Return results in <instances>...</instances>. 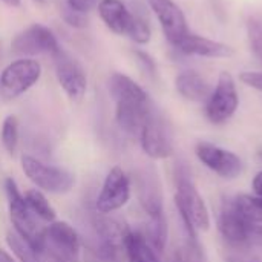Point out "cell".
<instances>
[{
    "mask_svg": "<svg viewBox=\"0 0 262 262\" xmlns=\"http://www.w3.org/2000/svg\"><path fill=\"white\" fill-rule=\"evenodd\" d=\"M175 204L186 230V236L196 238V230L210 229V215L204 198L198 192L189 166L183 161L175 164Z\"/></svg>",
    "mask_w": 262,
    "mask_h": 262,
    "instance_id": "cell-1",
    "label": "cell"
},
{
    "mask_svg": "<svg viewBox=\"0 0 262 262\" xmlns=\"http://www.w3.org/2000/svg\"><path fill=\"white\" fill-rule=\"evenodd\" d=\"M20 163L28 180L41 192L63 195L71 192L75 186L74 173L63 167L46 164L31 155H21Z\"/></svg>",
    "mask_w": 262,
    "mask_h": 262,
    "instance_id": "cell-2",
    "label": "cell"
},
{
    "mask_svg": "<svg viewBox=\"0 0 262 262\" xmlns=\"http://www.w3.org/2000/svg\"><path fill=\"white\" fill-rule=\"evenodd\" d=\"M5 192L8 198L9 218L14 230L38 250L41 247L45 227L40 226L38 218L26 206L23 193L18 190V186L12 178L5 180Z\"/></svg>",
    "mask_w": 262,
    "mask_h": 262,
    "instance_id": "cell-3",
    "label": "cell"
},
{
    "mask_svg": "<svg viewBox=\"0 0 262 262\" xmlns=\"http://www.w3.org/2000/svg\"><path fill=\"white\" fill-rule=\"evenodd\" d=\"M41 77V64L34 58H18L6 64L0 72V95L14 100L28 92Z\"/></svg>",
    "mask_w": 262,
    "mask_h": 262,
    "instance_id": "cell-4",
    "label": "cell"
},
{
    "mask_svg": "<svg viewBox=\"0 0 262 262\" xmlns=\"http://www.w3.org/2000/svg\"><path fill=\"white\" fill-rule=\"evenodd\" d=\"M63 262L80 261V236L66 221H52L45 227L41 247Z\"/></svg>",
    "mask_w": 262,
    "mask_h": 262,
    "instance_id": "cell-5",
    "label": "cell"
},
{
    "mask_svg": "<svg viewBox=\"0 0 262 262\" xmlns=\"http://www.w3.org/2000/svg\"><path fill=\"white\" fill-rule=\"evenodd\" d=\"M140 143L147 157L152 160H166L173 154V135L167 121L152 111L140 135Z\"/></svg>",
    "mask_w": 262,
    "mask_h": 262,
    "instance_id": "cell-6",
    "label": "cell"
},
{
    "mask_svg": "<svg viewBox=\"0 0 262 262\" xmlns=\"http://www.w3.org/2000/svg\"><path fill=\"white\" fill-rule=\"evenodd\" d=\"M130 200V181L126 172L115 166L112 167L101 186V190L95 201V209L101 215L114 213L123 209Z\"/></svg>",
    "mask_w": 262,
    "mask_h": 262,
    "instance_id": "cell-7",
    "label": "cell"
},
{
    "mask_svg": "<svg viewBox=\"0 0 262 262\" xmlns=\"http://www.w3.org/2000/svg\"><path fill=\"white\" fill-rule=\"evenodd\" d=\"M238 104H239V97L232 74L221 72L216 88L210 94L206 104V115L209 121L213 124L226 123L236 112Z\"/></svg>",
    "mask_w": 262,
    "mask_h": 262,
    "instance_id": "cell-8",
    "label": "cell"
},
{
    "mask_svg": "<svg viewBox=\"0 0 262 262\" xmlns=\"http://www.w3.org/2000/svg\"><path fill=\"white\" fill-rule=\"evenodd\" d=\"M218 229L224 241H227L230 246L241 247L255 243L256 226L244 218V215L235 206L233 198L223 203L218 215Z\"/></svg>",
    "mask_w": 262,
    "mask_h": 262,
    "instance_id": "cell-9",
    "label": "cell"
},
{
    "mask_svg": "<svg viewBox=\"0 0 262 262\" xmlns=\"http://www.w3.org/2000/svg\"><path fill=\"white\" fill-rule=\"evenodd\" d=\"M58 84L72 101H81L88 91V77L83 66L66 51L60 49L54 57Z\"/></svg>",
    "mask_w": 262,
    "mask_h": 262,
    "instance_id": "cell-10",
    "label": "cell"
},
{
    "mask_svg": "<svg viewBox=\"0 0 262 262\" xmlns=\"http://www.w3.org/2000/svg\"><path fill=\"white\" fill-rule=\"evenodd\" d=\"M198 160L212 172L226 180H233L243 172V160L232 150L223 149L216 144L200 141L195 147Z\"/></svg>",
    "mask_w": 262,
    "mask_h": 262,
    "instance_id": "cell-11",
    "label": "cell"
},
{
    "mask_svg": "<svg viewBox=\"0 0 262 262\" xmlns=\"http://www.w3.org/2000/svg\"><path fill=\"white\" fill-rule=\"evenodd\" d=\"M11 48L15 54L21 55L49 54L52 57L61 49L54 32L38 23H34L20 34H17L11 43Z\"/></svg>",
    "mask_w": 262,
    "mask_h": 262,
    "instance_id": "cell-12",
    "label": "cell"
},
{
    "mask_svg": "<svg viewBox=\"0 0 262 262\" xmlns=\"http://www.w3.org/2000/svg\"><path fill=\"white\" fill-rule=\"evenodd\" d=\"M149 5L163 28L166 38L177 48L180 41L190 32L183 11L173 0H149Z\"/></svg>",
    "mask_w": 262,
    "mask_h": 262,
    "instance_id": "cell-13",
    "label": "cell"
},
{
    "mask_svg": "<svg viewBox=\"0 0 262 262\" xmlns=\"http://www.w3.org/2000/svg\"><path fill=\"white\" fill-rule=\"evenodd\" d=\"M137 195L143 210L147 213L149 218L164 215L161 183L154 169H144L137 177Z\"/></svg>",
    "mask_w": 262,
    "mask_h": 262,
    "instance_id": "cell-14",
    "label": "cell"
},
{
    "mask_svg": "<svg viewBox=\"0 0 262 262\" xmlns=\"http://www.w3.org/2000/svg\"><path fill=\"white\" fill-rule=\"evenodd\" d=\"M154 107L149 103H117L115 120L121 130L138 137Z\"/></svg>",
    "mask_w": 262,
    "mask_h": 262,
    "instance_id": "cell-15",
    "label": "cell"
},
{
    "mask_svg": "<svg viewBox=\"0 0 262 262\" xmlns=\"http://www.w3.org/2000/svg\"><path fill=\"white\" fill-rule=\"evenodd\" d=\"M177 49L189 55H200V57H209V58H224V57H232L235 54L232 46L209 40L193 32H189L180 41Z\"/></svg>",
    "mask_w": 262,
    "mask_h": 262,
    "instance_id": "cell-16",
    "label": "cell"
},
{
    "mask_svg": "<svg viewBox=\"0 0 262 262\" xmlns=\"http://www.w3.org/2000/svg\"><path fill=\"white\" fill-rule=\"evenodd\" d=\"M98 15L107 29L118 35H127L134 20V14L121 0H100Z\"/></svg>",
    "mask_w": 262,
    "mask_h": 262,
    "instance_id": "cell-17",
    "label": "cell"
},
{
    "mask_svg": "<svg viewBox=\"0 0 262 262\" xmlns=\"http://www.w3.org/2000/svg\"><path fill=\"white\" fill-rule=\"evenodd\" d=\"M107 86L115 103H149L147 92L135 80L124 74H112Z\"/></svg>",
    "mask_w": 262,
    "mask_h": 262,
    "instance_id": "cell-18",
    "label": "cell"
},
{
    "mask_svg": "<svg viewBox=\"0 0 262 262\" xmlns=\"http://www.w3.org/2000/svg\"><path fill=\"white\" fill-rule=\"evenodd\" d=\"M175 88L181 97L190 101H204L210 97V88L207 81L193 71H184L177 75Z\"/></svg>",
    "mask_w": 262,
    "mask_h": 262,
    "instance_id": "cell-19",
    "label": "cell"
},
{
    "mask_svg": "<svg viewBox=\"0 0 262 262\" xmlns=\"http://www.w3.org/2000/svg\"><path fill=\"white\" fill-rule=\"evenodd\" d=\"M124 253L129 262H161L143 233L129 230L124 238Z\"/></svg>",
    "mask_w": 262,
    "mask_h": 262,
    "instance_id": "cell-20",
    "label": "cell"
},
{
    "mask_svg": "<svg viewBox=\"0 0 262 262\" xmlns=\"http://www.w3.org/2000/svg\"><path fill=\"white\" fill-rule=\"evenodd\" d=\"M26 206L29 207V210L41 221L45 223H52L55 221V209L51 206V203L48 201V198L45 196V193L38 189H29L25 192L23 195Z\"/></svg>",
    "mask_w": 262,
    "mask_h": 262,
    "instance_id": "cell-21",
    "label": "cell"
},
{
    "mask_svg": "<svg viewBox=\"0 0 262 262\" xmlns=\"http://www.w3.org/2000/svg\"><path fill=\"white\" fill-rule=\"evenodd\" d=\"M147 243L152 246V249L157 253H161L166 249L167 243V221L166 216H157V218H149L147 226H146V233H143Z\"/></svg>",
    "mask_w": 262,
    "mask_h": 262,
    "instance_id": "cell-22",
    "label": "cell"
},
{
    "mask_svg": "<svg viewBox=\"0 0 262 262\" xmlns=\"http://www.w3.org/2000/svg\"><path fill=\"white\" fill-rule=\"evenodd\" d=\"M6 244L18 262H37V249L15 230L6 233Z\"/></svg>",
    "mask_w": 262,
    "mask_h": 262,
    "instance_id": "cell-23",
    "label": "cell"
},
{
    "mask_svg": "<svg viewBox=\"0 0 262 262\" xmlns=\"http://www.w3.org/2000/svg\"><path fill=\"white\" fill-rule=\"evenodd\" d=\"M235 206L252 224H262V196L241 193L233 198Z\"/></svg>",
    "mask_w": 262,
    "mask_h": 262,
    "instance_id": "cell-24",
    "label": "cell"
},
{
    "mask_svg": "<svg viewBox=\"0 0 262 262\" xmlns=\"http://www.w3.org/2000/svg\"><path fill=\"white\" fill-rule=\"evenodd\" d=\"M0 140L5 150L9 155H14L18 146V120L15 115H8L0 129Z\"/></svg>",
    "mask_w": 262,
    "mask_h": 262,
    "instance_id": "cell-25",
    "label": "cell"
},
{
    "mask_svg": "<svg viewBox=\"0 0 262 262\" xmlns=\"http://www.w3.org/2000/svg\"><path fill=\"white\" fill-rule=\"evenodd\" d=\"M150 26L149 23L141 18L140 15H135L134 14V20H132V25L129 28V32H127V37L130 40H134L135 43L138 45H146L150 41Z\"/></svg>",
    "mask_w": 262,
    "mask_h": 262,
    "instance_id": "cell-26",
    "label": "cell"
},
{
    "mask_svg": "<svg viewBox=\"0 0 262 262\" xmlns=\"http://www.w3.org/2000/svg\"><path fill=\"white\" fill-rule=\"evenodd\" d=\"M247 35H249V43L256 55V58L262 64V21L258 18H250L247 21Z\"/></svg>",
    "mask_w": 262,
    "mask_h": 262,
    "instance_id": "cell-27",
    "label": "cell"
},
{
    "mask_svg": "<svg viewBox=\"0 0 262 262\" xmlns=\"http://www.w3.org/2000/svg\"><path fill=\"white\" fill-rule=\"evenodd\" d=\"M63 18L72 28H84L88 25V20H86L84 14H80L77 11H72L68 6H66V9H63Z\"/></svg>",
    "mask_w": 262,
    "mask_h": 262,
    "instance_id": "cell-28",
    "label": "cell"
},
{
    "mask_svg": "<svg viewBox=\"0 0 262 262\" xmlns=\"http://www.w3.org/2000/svg\"><path fill=\"white\" fill-rule=\"evenodd\" d=\"M98 3H100V0H66L68 8H71L72 11H77L80 14H88L95 6H98Z\"/></svg>",
    "mask_w": 262,
    "mask_h": 262,
    "instance_id": "cell-29",
    "label": "cell"
},
{
    "mask_svg": "<svg viewBox=\"0 0 262 262\" xmlns=\"http://www.w3.org/2000/svg\"><path fill=\"white\" fill-rule=\"evenodd\" d=\"M239 80L244 84L262 92V72H243L239 75Z\"/></svg>",
    "mask_w": 262,
    "mask_h": 262,
    "instance_id": "cell-30",
    "label": "cell"
},
{
    "mask_svg": "<svg viewBox=\"0 0 262 262\" xmlns=\"http://www.w3.org/2000/svg\"><path fill=\"white\" fill-rule=\"evenodd\" d=\"M134 55L137 57L138 63L143 66V69H144L147 74H150V75H154V74H155L157 68H155V61L150 58V55H147L146 52L138 51V49H135V51H134Z\"/></svg>",
    "mask_w": 262,
    "mask_h": 262,
    "instance_id": "cell-31",
    "label": "cell"
},
{
    "mask_svg": "<svg viewBox=\"0 0 262 262\" xmlns=\"http://www.w3.org/2000/svg\"><path fill=\"white\" fill-rule=\"evenodd\" d=\"M252 187H253L255 195L262 196V170H259V172L255 175V178H253V181H252Z\"/></svg>",
    "mask_w": 262,
    "mask_h": 262,
    "instance_id": "cell-32",
    "label": "cell"
},
{
    "mask_svg": "<svg viewBox=\"0 0 262 262\" xmlns=\"http://www.w3.org/2000/svg\"><path fill=\"white\" fill-rule=\"evenodd\" d=\"M37 262H63L48 253L46 250H37Z\"/></svg>",
    "mask_w": 262,
    "mask_h": 262,
    "instance_id": "cell-33",
    "label": "cell"
},
{
    "mask_svg": "<svg viewBox=\"0 0 262 262\" xmlns=\"http://www.w3.org/2000/svg\"><path fill=\"white\" fill-rule=\"evenodd\" d=\"M0 262H15V259L5 250L0 249Z\"/></svg>",
    "mask_w": 262,
    "mask_h": 262,
    "instance_id": "cell-34",
    "label": "cell"
},
{
    "mask_svg": "<svg viewBox=\"0 0 262 262\" xmlns=\"http://www.w3.org/2000/svg\"><path fill=\"white\" fill-rule=\"evenodd\" d=\"M3 3H6L8 6H12V8H17V6H20V2L21 0H2Z\"/></svg>",
    "mask_w": 262,
    "mask_h": 262,
    "instance_id": "cell-35",
    "label": "cell"
}]
</instances>
